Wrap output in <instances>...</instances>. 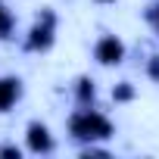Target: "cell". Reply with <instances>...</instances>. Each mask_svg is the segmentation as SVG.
<instances>
[{
	"label": "cell",
	"instance_id": "6da1fadb",
	"mask_svg": "<svg viewBox=\"0 0 159 159\" xmlns=\"http://www.w3.org/2000/svg\"><path fill=\"white\" fill-rule=\"evenodd\" d=\"M72 134L75 137H81V140H97V137H109L112 134V125L106 116L94 112V109H81V112H75L72 122H69Z\"/></svg>",
	"mask_w": 159,
	"mask_h": 159
},
{
	"label": "cell",
	"instance_id": "5b68a950",
	"mask_svg": "<svg viewBox=\"0 0 159 159\" xmlns=\"http://www.w3.org/2000/svg\"><path fill=\"white\" fill-rule=\"evenodd\" d=\"M28 147H31L34 153H47V150L53 147V143H50V134H47L44 125H38V122L28 125Z\"/></svg>",
	"mask_w": 159,
	"mask_h": 159
},
{
	"label": "cell",
	"instance_id": "277c9868",
	"mask_svg": "<svg viewBox=\"0 0 159 159\" xmlns=\"http://www.w3.org/2000/svg\"><path fill=\"white\" fill-rule=\"evenodd\" d=\"M19 84H22L19 78H0V112H7V109L19 100V94H22Z\"/></svg>",
	"mask_w": 159,
	"mask_h": 159
},
{
	"label": "cell",
	"instance_id": "52a82bcc",
	"mask_svg": "<svg viewBox=\"0 0 159 159\" xmlns=\"http://www.w3.org/2000/svg\"><path fill=\"white\" fill-rule=\"evenodd\" d=\"M78 97H81V100H94V81L81 78V81H78Z\"/></svg>",
	"mask_w": 159,
	"mask_h": 159
},
{
	"label": "cell",
	"instance_id": "8992f818",
	"mask_svg": "<svg viewBox=\"0 0 159 159\" xmlns=\"http://www.w3.org/2000/svg\"><path fill=\"white\" fill-rule=\"evenodd\" d=\"M13 31V16H10V10L0 3V38H7Z\"/></svg>",
	"mask_w": 159,
	"mask_h": 159
},
{
	"label": "cell",
	"instance_id": "7c38bea8",
	"mask_svg": "<svg viewBox=\"0 0 159 159\" xmlns=\"http://www.w3.org/2000/svg\"><path fill=\"white\" fill-rule=\"evenodd\" d=\"M156 25H159V22H156Z\"/></svg>",
	"mask_w": 159,
	"mask_h": 159
},
{
	"label": "cell",
	"instance_id": "9c48e42d",
	"mask_svg": "<svg viewBox=\"0 0 159 159\" xmlns=\"http://www.w3.org/2000/svg\"><path fill=\"white\" fill-rule=\"evenodd\" d=\"M150 75L159 81V56H153V59H150Z\"/></svg>",
	"mask_w": 159,
	"mask_h": 159
},
{
	"label": "cell",
	"instance_id": "ba28073f",
	"mask_svg": "<svg viewBox=\"0 0 159 159\" xmlns=\"http://www.w3.org/2000/svg\"><path fill=\"white\" fill-rule=\"evenodd\" d=\"M112 97H116V100H131V97H134V88H131V84H119V88L112 91Z\"/></svg>",
	"mask_w": 159,
	"mask_h": 159
},
{
	"label": "cell",
	"instance_id": "8fae6325",
	"mask_svg": "<svg viewBox=\"0 0 159 159\" xmlns=\"http://www.w3.org/2000/svg\"><path fill=\"white\" fill-rule=\"evenodd\" d=\"M103 3H112V0H103Z\"/></svg>",
	"mask_w": 159,
	"mask_h": 159
},
{
	"label": "cell",
	"instance_id": "30bf717a",
	"mask_svg": "<svg viewBox=\"0 0 159 159\" xmlns=\"http://www.w3.org/2000/svg\"><path fill=\"white\" fill-rule=\"evenodd\" d=\"M0 156H16V159H19V150H16V147H3V150H0Z\"/></svg>",
	"mask_w": 159,
	"mask_h": 159
},
{
	"label": "cell",
	"instance_id": "3957f363",
	"mask_svg": "<svg viewBox=\"0 0 159 159\" xmlns=\"http://www.w3.org/2000/svg\"><path fill=\"white\" fill-rule=\"evenodd\" d=\"M53 44V13H44L41 22L31 28V38H28V50H47Z\"/></svg>",
	"mask_w": 159,
	"mask_h": 159
},
{
	"label": "cell",
	"instance_id": "7a4b0ae2",
	"mask_svg": "<svg viewBox=\"0 0 159 159\" xmlns=\"http://www.w3.org/2000/svg\"><path fill=\"white\" fill-rule=\"evenodd\" d=\"M94 56H97L103 66L122 62V56H125V44H122L116 34H106V38H100V41H97V47H94Z\"/></svg>",
	"mask_w": 159,
	"mask_h": 159
}]
</instances>
